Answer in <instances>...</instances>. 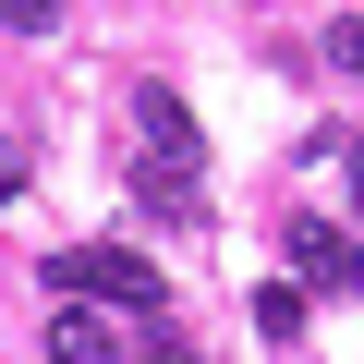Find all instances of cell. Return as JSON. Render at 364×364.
I'll list each match as a JSON object with an SVG mask.
<instances>
[{"label": "cell", "instance_id": "cell-1", "mask_svg": "<svg viewBox=\"0 0 364 364\" xmlns=\"http://www.w3.org/2000/svg\"><path fill=\"white\" fill-rule=\"evenodd\" d=\"M49 291L85 316V304H109V316H170V291H158V267L134 255V243H61L49 255Z\"/></svg>", "mask_w": 364, "mask_h": 364}, {"label": "cell", "instance_id": "cell-2", "mask_svg": "<svg viewBox=\"0 0 364 364\" xmlns=\"http://www.w3.org/2000/svg\"><path fill=\"white\" fill-rule=\"evenodd\" d=\"M291 279L304 291H364V255L340 243V219H291Z\"/></svg>", "mask_w": 364, "mask_h": 364}, {"label": "cell", "instance_id": "cell-3", "mask_svg": "<svg viewBox=\"0 0 364 364\" xmlns=\"http://www.w3.org/2000/svg\"><path fill=\"white\" fill-rule=\"evenodd\" d=\"M49 364H122L109 316H49Z\"/></svg>", "mask_w": 364, "mask_h": 364}, {"label": "cell", "instance_id": "cell-4", "mask_svg": "<svg viewBox=\"0 0 364 364\" xmlns=\"http://www.w3.org/2000/svg\"><path fill=\"white\" fill-rule=\"evenodd\" d=\"M0 25H13V37H49L61 13H49V0H0Z\"/></svg>", "mask_w": 364, "mask_h": 364}, {"label": "cell", "instance_id": "cell-5", "mask_svg": "<svg viewBox=\"0 0 364 364\" xmlns=\"http://www.w3.org/2000/svg\"><path fill=\"white\" fill-rule=\"evenodd\" d=\"M328 61H340V73H364V13H352V25H328Z\"/></svg>", "mask_w": 364, "mask_h": 364}, {"label": "cell", "instance_id": "cell-6", "mask_svg": "<svg viewBox=\"0 0 364 364\" xmlns=\"http://www.w3.org/2000/svg\"><path fill=\"white\" fill-rule=\"evenodd\" d=\"M0 195H25V158H13V146H0Z\"/></svg>", "mask_w": 364, "mask_h": 364}, {"label": "cell", "instance_id": "cell-7", "mask_svg": "<svg viewBox=\"0 0 364 364\" xmlns=\"http://www.w3.org/2000/svg\"><path fill=\"white\" fill-rule=\"evenodd\" d=\"M340 170H352V207H364V146H340Z\"/></svg>", "mask_w": 364, "mask_h": 364}]
</instances>
